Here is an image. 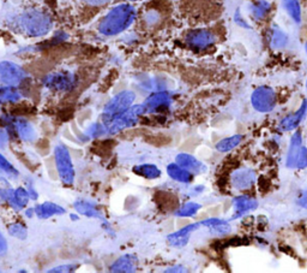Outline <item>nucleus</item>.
I'll return each instance as SVG.
<instances>
[{"label":"nucleus","mask_w":307,"mask_h":273,"mask_svg":"<svg viewBox=\"0 0 307 273\" xmlns=\"http://www.w3.org/2000/svg\"><path fill=\"white\" fill-rule=\"evenodd\" d=\"M232 206H233L234 214L229 220L238 219V218L244 217L247 213H251L256 211L258 209V201L254 197L249 196V195H238L232 201Z\"/></svg>","instance_id":"obj_11"},{"label":"nucleus","mask_w":307,"mask_h":273,"mask_svg":"<svg viewBox=\"0 0 307 273\" xmlns=\"http://www.w3.org/2000/svg\"><path fill=\"white\" fill-rule=\"evenodd\" d=\"M9 232L11 236L16 237L18 240H26L28 236V231L24 225L19 224V223H14V224L9 225Z\"/></svg>","instance_id":"obj_30"},{"label":"nucleus","mask_w":307,"mask_h":273,"mask_svg":"<svg viewBox=\"0 0 307 273\" xmlns=\"http://www.w3.org/2000/svg\"><path fill=\"white\" fill-rule=\"evenodd\" d=\"M129 1H137V0H129Z\"/></svg>","instance_id":"obj_41"},{"label":"nucleus","mask_w":307,"mask_h":273,"mask_svg":"<svg viewBox=\"0 0 307 273\" xmlns=\"http://www.w3.org/2000/svg\"><path fill=\"white\" fill-rule=\"evenodd\" d=\"M167 174L169 175L172 179L174 181L179 182V183H184V184H187V183H191L192 179H193V174L190 172L189 170L184 169L183 166H180L176 162H173V164H169L167 166Z\"/></svg>","instance_id":"obj_20"},{"label":"nucleus","mask_w":307,"mask_h":273,"mask_svg":"<svg viewBox=\"0 0 307 273\" xmlns=\"http://www.w3.org/2000/svg\"><path fill=\"white\" fill-rule=\"evenodd\" d=\"M73 270L72 265H64V266H58L56 269L49 270V272H71Z\"/></svg>","instance_id":"obj_36"},{"label":"nucleus","mask_w":307,"mask_h":273,"mask_svg":"<svg viewBox=\"0 0 307 273\" xmlns=\"http://www.w3.org/2000/svg\"><path fill=\"white\" fill-rule=\"evenodd\" d=\"M282 6H283L284 11L287 12V15L291 17L294 23H301L303 12H301V6L299 0H282Z\"/></svg>","instance_id":"obj_25"},{"label":"nucleus","mask_w":307,"mask_h":273,"mask_svg":"<svg viewBox=\"0 0 307 273\" xmlns=\"http://www.w3.org/2000/svg\"><path fill=\"white\" fill-rule=\"evenodd\" d=\"M7 141H9V136H7V132L5 130L0 129V148L4 149L6 147Z\"/></svg>","instance_id":"obj_35"},{"label":"nucleus","mask_w":307,"mask_h":273,"mask_svg":"<svg viewBox=\"0 0 307 273\" xmlns=\"http://www.w3.org/2000/svg\"><path fill=\"white\" fill-rule=\"evenodd\" d=\"M201 227H203L202 222L193 223V224L187 225V226L183 227V229L174 232V234H171L168 237H167V240H168L169 244L173 245V247H178V248L185 247V245L189 243L191 235L193 234L194 231L201 229Z\"/></svg>","instance_id":"obj_13"},{"label":"nucleus","mask_w":307,"mask_h":273,"mask_svg":"<svg viewBox=\"0 0 307 273\" xmlns=\"http://www.w3.org/2000/svg\"><path fill=\"white\" fill-rule=\"evenodd\" d=\"M307 116V95L303 104L300 105L299 110H296L293 114L286 116L278 124V129L281 131H292L295 130L300 125V123L304 121V118Z\"/></svg>","instance_id":"obj_12"},{"label":"nucleus","mask_w":307,"mask_h":273,"mask_svg":"<svg viewBox=\"0 0 307 273\" xmlns=\"http://www.w3.org/2000/svg\"><path fill=\"white\" fill-rule=\"evenodd\" d=\"M201 209L202 206L199 204H197L194 201H190L184 204L180 209H178V211L175 212V215L180 218H191L194 217Z\"/></svg>","instance_id":"obj_29"},{"label":"nucleus","mask_w":307,"mask_h":273,"mask_svg":"<svg viewBox=\"0 0 307 273\" xmlns=\"http://www.w3.org/2000/svg\"><path fill=\"white\" fill-rule=\"evenodd\" d=\"M251 105L259 113H270L277 105V94L271 87L259 86L252 92Z\"/></svg>","instance_id":"obj_4"},{"label":"nucleus","mask_w":307,"mask_h":273,"mask_svg":"<svg viewBox=\"0 0 307 273\" xmlns=\"http://www.w3.org/2000/svg\"><path fill=\"white\" fill-rule=\"evenodd\" d=\"M136 19V10L130 4H120L113 7L99 26V31L106 36H114L126 31Z\"/></svg>","instance_id":"obj_1"},{"label":"nucleus","mask_w":307,"mask_h":273,"mask_svg":"<svg viewBox=\"0 0 307 273\" xmlns=\"http://www.w3.org/2000/svg\"><path fill=\"white\" fill-rule=\"evenodd\" d=\"M83 1L87 2L88 5H90V6H101V5L109 2L111 0H83Z\"/></svg>","instance_id":"obj_38"},{"label":"nucleus","mask_w":307,"mask_h":273,"mask_svg":"<svg viewBox=\"0 0 307 273\" xmlns=\"http://www.w3.org/2000/svg\"><path fill=\"white\" fill-rule=\"evenodd\" d=\"M234 22H235V23L238 24V26L240 27V28L251 29V26H249V23L246 21L245 18H244L243 15H241V12L239 11V10H236L235 14H234Z\"/></svg>","instance_id":"obj_33"},{"label":"nucleus","mask_w":307,"mask_h":273,"mask_svg":"<svg viewBox=\"0 0 307 273\" xmlns=\"http://www.w3.org/2000/svg\"><path fill=\"white\" fill-rule=\"evenodd\" d=\"M29 199H30V195L24 188H17L16 190H11L7 193V201L17 211L24 209L28 204Z\"/></svg>","instance_id":"obj_19"},{"label":"nucleus","mask_w":307,"mask_h":273,"mask_svg":"<svg viewBox=\"0 0 307 273\" xmlns=\"http://www.w3.org/2000/svg\"><path fill=\"white\" fill-rule=\"evenodd\" d=\"M133 172L146 179H156L159 178V177H161V170L151 164H144L134 166Z\"/></svg>","instance_id":"obj_27"},{"label":"nucleus","mask_w":307,"mask_h":273,"mask_svg":"<svg viewBox=\"0 0 307 273\" xmlns=\"http://www.w3.org/2000/svg\"><path fill=\"white\" fill-rule=\"evenodd\" d=\"M6 252H7L6 240L4 239V236H2L1 232H0V257L4 254H6Z\"/></svg>","instance_id":"obj_37"},{"label":"nucleus","mask_w":307,"mask_h":273,"mask_svg":"<svg viewBox=\"0 0 307 273\" xmlns=\"http://www.w3.org/2000/svg\"><path fill=\"white\" fill-rule=\"evenodd\" d=\"M14 128L23 141L31 142L35 140V136H36V135H35V130L29 122L24 121V119L22 118L15 119Z\"/></svg>","instance_id":"obj_21"},{"label":"nucleus","mask_w":307,"mask_h":273,"mask_svg":"<svg viewBox=\"0 0 307 273\" xmlns=\"http://www.w3.org/2000/svg\"><path fill=\"white\" fill-rule=\"evenodd\" d=\"M256 181L257 174L249 167H240L231 174V185L238 192L252 189Z\"/></svg>","instance_id":"obj_9"},{"label":"nucleus","mask_w":307,"mask_h":273,"mask_svg":"<svg viewBox=\"0 0 307 273\" xmlns=\"http://www.w3.org/2000/svg\"><path fill=\"white\" fill-rule=\"evenodd\" d=\"M271 2L268 0H253L249 4V14L254 21H264L270 15Z\"/></svg>","instance_id":"obj_17"},{"label":"nucleus","mask_w":307,"mask_h":273,"mask_svg":"<svg viewBox=\"0 0 307 273\" xmlns=\"http://www.w3.org/2000/svg\"><path fill=\"white\" fill-rule=\"evenodd\" d=\"M216 35L209 29H193L185 36V41L190 48L194 51H205L216 44Z\"/></svg>","instance_id":"obj_7"},{"label":"nucleus","mask_w":307,"mask_h":273,"mask_svg":"<svg viewBox=\"0 0 307 273\" xmlns=\"http://www.w3.org/2000/svg\"><path fill=\"white\" fill-rule=\"evenodd\" d=\"M304 146L303 141V134L300 131H295L291 137V142H289L288 153H287L286 159V166L288 169L295 170V161L296 157H298L299 152H300L301 147Z\"/></svg>","instance_id":"obj_15"},{"label":"nucleus","mask_w":307,"mask_h":273,"mask_svg":"<svg viewBox=\"0 0 307 273\" xmlns=\"http://www.w3.org/2000/svg\"><path fill=\"white\" fill-rule=\"evenodd\" d=\"M76 83V79L71 72H56V74L48 75L44 79V84L52 91L57 92H67L73 88Z\"/></svg>","instance_id":"obj_10"},{"label":"nucleus","mask_w":307,"mask_h":273,"mask_svg":"<svg viewBox=\"0 0 307 273\" xmlns=\"http://www.w3.org/2000/svg\"><path fill=\"white\" fill-rule=\"evenodd\" d=\"M74 209L81 214L86 215V217L91 218H101V211L97 209L95 204L90 201H86V200H78L73 204Z\"/></svg>","instance_id":"obj_26"},{"label":"nucleus","mask_w":307,"mask_h":273,"mask_svg":"<svg viewBox=\"0 0 307 273\" xmlns=\"http://www.w3.org/2000/svg\"><path fill=\"white\" fill-rule=\"evenodd\" d=\"M186 270L183 266H174V269H168L166 272H185Z\"/></svg>","instance_id":"obj_39"},{"label":"nucleus","mask_w":307,"mask_h":273,"mask_svg":"<svg viewBox=\"0 0 307 273\" xmlns=\"http://www.w3.org/2000/svg\"><path fill=\"white\" fill-rule=\"evenodd\" d=\"M307 169V147H301L295 161V170H305Z\"/></svg>","instance_id":"obj_32"},{"label":"nucleus","mask_w":307,"mask_h":273,"mask_svg":"<svg viewBox=\"0 0 307 273\" xmlns=\"http://www.w3.org/2000/svg\"><path fill=\"white\" fill-rule=\"evenodd\" d=\"M305 51H306V53H307V42L305 44Z\"/></svg>","instance_id":"obj_40"},{"label":"nucleus","mask_w":307,"mask_h":273,"mask_svg":"<svg viewBox=\"0 0 307 273\" xmlns=\"http://www.w3.org/2000/svg\"><path fill=\"white\" fill-rule=\"evenodd\" d=\"M136 95L133 92L124 91L117 94L103 110V121L106 123L112 122L113 119L118 118L119 116L125 113L133 104Z\"/></svg>","instance_id":"obj_3"},{"label":"nucleus","mask_w":307,"mask_h":273,"mask_svg":"<svg viewBox=\"0 0 307 273\" xmlns=\"http://www.w3.org/2000/svg\"><path fill=\"white\" fill-rule=\"evenodd\" d=\"M52 26V17L41 10H27L16 18L17 29L30 37L44 36L49 32Z\"/></svg>","instance_id":"obj_2"},{"label":"nucleus","mask_w":307,"mask_h":273,"mask_svg":"<svg viewBox=\"0 0 307 273\" xmlns=\"http://www.w3.org/2000/svg\"><path fill=\"white\" fill-rule=\"evenodd\" d=\"M146 111V105H137V106H131L125 113L119 116L118 118L113 119L112 122L106 123V132L116 134V132L121 131L126 128L132 127L138 121L139 116Z\"/></svg>","instance_id":"obj_5"},{"label":"nucleus","mask_w":307,"mask_h":273,"mask_svg":"<svg viewBox=\"0 0 307 273\" xmlns=\"http://www.w3.org/2000/svg\"><path fill=\"white\" fill-rule=\"evenodd\" d=\"M269 44L274 49H283L288 46L289 36L278 26H273L269 31Z\"/></svg>","instance_id":"obj_18"},{"label":"nucleus","mask_w":307,"mask_h":273,"mask_svg":"<svg viewBox=\"0 0 307 273\" xmlns=\"http://www.w3.org/2000/svg\"><path fill=\"white\" fill-rule=\"evenodd\" d=\"M298 205L301 209H307V189L304 190L300 194V196L298 197Z\"/></svg>","instance_id":"obj_34"},{"label":"nucleus","mask_w":307,"mask_h":273,"mask_svg":"<svg viewBox=\"0 0 307 273\" xmlns=\"http://www.w3.org/2000/svg\"><path fill=\"white\" fill-rule=\"evenodd\" d=\"M175 161L176 164L183 166L184 169L189 170L192 174H203L206 171V166L201 160H198L193 155L187 154V153H180V154L176 155Z\"/></svg>","instance_id":"obj_14"},{"label":"nucleus","mask_w":307,"mask_h":273,"mask_svg":"<svg viewBox=\"0 0 307 273\" xmlns=\"http://www.w3.org/2000/svg\"><path fill=\"white\" fill-rule=\"evenodd\" d=\"M244 136L240 134H236V135H232V136L228 137H224V139L219 140V142L216 144L215 148L217 152L219 153H228L234 151L239 145L241 144L243 141Z\"/></svg>","instance_id":"obj_24"},{"label":"nucleus","mask_w":307,"mask_h":273,"mask_svg":"<svg viewBox=\"0 0 307 273\" xmlns=\"http://www.w3.org/2000/svg\"><path fill=\"white\" fill-rule=\"evenodd\" d=\"M0 170H1L2 172H5L6 175H9V176H12V177L18 176V171L15 169L14 165H12L11 162H10L9 160H7L6 158L1 154H0Z\"/></svg>","instance_id":"obj_31"},{"label":"nucleus","mask_w":307,"mask_h":273,"mask_svg":"<svg viewBox=\"0 0 307 273\" xmlns=\"http://www.w3.org/2000/svg\"><path fill=\"white\" fill-rule=\"evenodd\" d=\"M172 104V95L168 92H157L151 94L146 99V107L150 111H160V110L168 109Z\"/></svg>","instance_id":"obj_16"},{"label":"nucleus","mask_w":307,"mask_h":273,"mask_svg":"<svg viewBox=\"0 0 307 273\" xmlns=\"http://www.w3.org/2000/svg\"><path fill=\"white\" fill-rule=\"evenodd\" d=\"M26 80V71L12 62L0 63V81L5 86H18Z\"/></svg>","instance_id":"obj_8"},{"label":"nucleus","mask_w":307,"mask_h":273,"mask_svg":"<svg viewBox=\"0 0 307 273\" xmlns=\"http://www.w3.org/2000/svg\"><path fill=\"white\" fill-rule=\"evenodd\" d=\"M34 211L37 217L41 218V219H48V218L53 217V215H59L65 213V209L62 207L56 204H52V202H44V204L37 205Z\"/></svg>","instance_id":"obj_22"},{"label":"nucleus","mask_w":307,"mask_h":273,"mask_svg":"<svg viewBox=\"0 0 307 273\" xmlns=\"http://www.w3.org/2000/svg\"><path fill=\"white\" fill-rule=\"evenodd\" d=\"M137 259L132 255H124L113 262L111 266L112 272H133L136 270Z\"/></svg>","instance_id":"obj_23"},{"label":"nucleus","mask_w":307,"mask_h":273,"mask_svg":"<svg viewBox=\"0 0 307 273\" xmlns=\"http://www.w3.org/2000/svg\"><path fill=\"white\" fill-rule=\"evenodd\" d=\"M21 93L15 87L6 86L0 89V104H15L21 100Z\"/></svg>","instance_id":"obj_28"},{"label":"nucleus","mask_w":307,"mask_h":273,"mask_svg":"<svg viewBox=\"0 0 307 273\" xmlns=\"http://www.w3.org/2000/svg\"><path fill=\"white\" fill-rule=\"evenodd\" d=\"M54 158H56L57 170L61 182L65 184H72L74 181V169L66 147L58 145L54 148Z\"/></svg>","instance_id":"obj_6"}]
</instances>
